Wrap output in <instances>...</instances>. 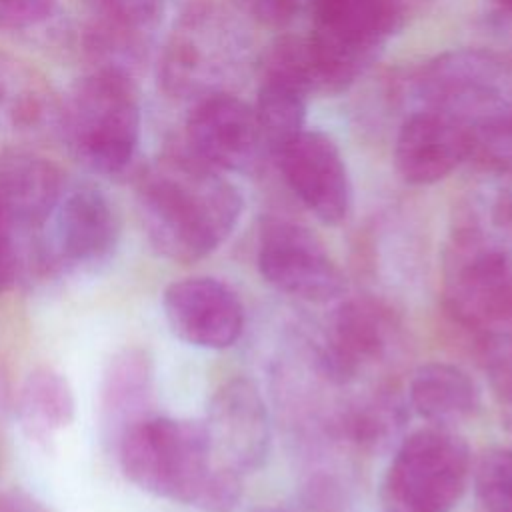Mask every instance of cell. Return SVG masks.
Wrapping results in <instances>:
<instances>
[{
	"instance_id": "cell-19",
	"label": "cell",
	"mask_w": 512,
	"mask_h": 512,
	"mask_svg": "<svg viewBox=\"0 0 512 512\" xmlns=\"http://www.w3.org/2000/svg\"><path fill=\"white\" fill-rule=\"evenodd\" d=\"M402 20L400 0H314V30L374 52Z\"/></svg>"
},
{
	"instance_id": "cell-9",
	"label": "cell",
	"mask_w": 512,
	"mask_h": 512,
	"mask_svg": "<svg viewBox=\"0 0 512 512\" xmlns=\"http://www.w3.org/2000/svg\"><path fill=\"white\" fill-rule=\"evenodd\" d=\"M186 140L194 158L220 172L254 170L266 148L256 114L224 92L196 104L188 118Z\"/></svg>"
},
{
	"instance_id": "cell-24",
	"label": "cell",
	"mask_w": 512,
	"mask_h": 512,
	"mask_svg": "<svg viewBox=\"0 0 512 512\" xmlns=\"http://www.w3.org/2000/svg\"><path fill=\"white\" fill-rule=\"evenodd\" d=\"M404 422V406L392 396L370 398L348 418V434L366 448L388 446Z\"/></svg>"
},
{
	"instance_id": "cell-29",
	"label": "cell",
	"mask_w": 512,
	"mask_h": 512,
	"mask_svg": "<svg viewBox=\"0 0 512 512\" xmlns=\"http://www.w3.org/2000/svg\"><path fill=\"white\" fill-rule=\"evenodd\" d=\"M14 232L0 220V294L10 286L16 274Z\"/></svg>"
},
{
	"instance_id": "cell-15",
	"label": "cell",
	"mask_w": 512,
	"mask_h": 512,
	"mask_svg": "<svg viewBox=\"0 0 512 512\" xmlns=\"http://www.w3.org/2000/svg\"><path fill=\"white\" fill-rule=\"evenodd\" d=\"M62 190V174L50 160L22 150L0 154V220L12 232L44 226Z\"/></svg>"
},
{
	"instance_id": "cell-7",
	"label": "cell",
	"mask_w": 512,
	"mask_h": 512,
	"mask_svg": "<svg viewBox=\"0 0 512 512\" xmlns=\"http://www.w3.org/2000/svg\"><path fill=\"white\" fill-rule=\"evenodd\" d=\"M256 262L272 288L306 302H330L346 290V278L320 238L290 220L262 224Z\"/></svg>"
},
{
	"instance_id": "cell-5",
	"label": "cell",
	"mask_w": 512,
	"mask_h": 512,
	"mask_svg": "<svg viewBox=\"0 0 512 512\" xmlns=\"http://www.w3.org/2000/svg\"><path fill=\"white\" fill-rule=\"evenodd\" d=\"M418 94L428 110L456 120L468 138L512 124V72L486 52L436 56L420 72Z\"/></svg>"
},
{
	"instance_id": "cell-10",
	"label": "cell",
	"mask_w": 512,
	"mask_h": 512,
	"mask_svg": "<svg viewBox=\"0 0 512 512\" xmlns=\"http://www.w3.org/2000/svg\"><path fill=\"white\" fill-rule=\"evenodd\" d=\"M162 308L170 330L198 348H230L244 332L240 298L216 278L192 276L172 282L164 290Z\"/></svg>"
},
{
	"instance_id": "cell-12",
	"label": "cell",
	"mask_w": 512,
	"mask_h": 512,
	"mask_svg": "<svg viewBox=\"0 0 512 512\" xmlns=\"http://www.w3.org/2000/svg\"><path fill=\"white\" fill-rule=\"evenodd\" d=\"M276 158L300 202L324 224H338L350 210V180L336 144L318 130H302Z\"/></svg>"
},
{
	"instance_id": "cell-21",
	"label": "cell",
	"mask_w": 512,
	"mask_h": 512,
	"mask_svg": "<svg viewBox=\"0 0 512 512\" xmlns=\"http://www.w3.org/2000/svg\"><path fill=\"white\" fill-rule=\"evenodd\" d=\"M44 78L30 66L0 56V122L12 130H36L56 114Z\"/></svg>"
},
{
	"instance_id": "cell-25",
	"label": "cell",
	"mask_w": 512,
	"mask_h": 512,
	"mask_svg": "<svg viewBox=\"0 0 512 512\" xmlns=\"http://www.w3.org/2000/svg\"><path fill=\"white\" fill-rule=\"evenodd\" d=\"M474 486L486 512H512V448L486 452L476 466Z\"/></svg>"
},
{
	"instance_id": "cell-20",
	"label": "cell",
	"mask_w": 512,
	"mask_h": 512,
	"mask_svg": "<svg viewBox=\"0 0 512 512\" xmlns=\"http://www.w3.org/2000/svg\"><path fill=\"white\" fill-rule=\"evenodd\" d=\"M18 416L32 440H50L74 418V394L68 380L52 368L32 370L18 394Z\"/></svg>"
},
{
	"instance_id": "cell-4",
	"label": "cell",
	"mask_w": 512,
	"mask_h": 512,
	"mask_svg": "<svg viewBox=\"0 0 512 512\" xmlns=\"http://www.w3.org/2000/svg\"><path fill=\"white\" fill-rule=\"evenodd\" d=\"M470 478V450L452 428L426 426L402 438L384 478V512H448Z\"/></svg>"
},
{
	"instance_id": "cell-22",
	"label": "cell",
	"mask_w": 512,
	"mask_h": 512,
	"mask_svg": "<svg viewBox=\"0 0 512 512\" xmlns=\"http://www.w3.org/2000/svg\"><path fill=\"white\" fill-rule=\"evenodd\" d=\"M96 20L94 44L122 56H134L136 40L164 12L166 0H82Z\"/></svg>"
},
{
	"instance_id": "cell-26",
	"label": "cell",
	"mask_w": 512,
	"mask_h": 512,
	"mask_svg": "<svg viewBox=\"0 0 512 512\" xmlns=\"http://www.w3.org/2000/svg\"><path fill=\"white\" fill-rule=\"evenodd\" d=\"M484 362L494 392L512 410V334H492L484 344Z\"/></svg>"
},
{
	"instance_id": "cell-30",
	"label": "cell",
	"mask_w": 512,
	"mask_h": 512,
	"mask_svg": "<svg viewBox=\"0 0 512 512\" xmlns=\"http://www.w3.org/2000/svg\"><path fill=\"white\" fill-rule=\"evenodd\" d=\"M0 512H50L40 500L22 490L0 492Z\"/></svg>"
},
{
	"instance_id": "cell-2",
	"label": "cell",
	"mask_w": 512,
	"mask_h": 512,
	"mask_svg": "<svg viewBox=\"0 0 512 512\" xmlns=\"http://www.w3.org/2000/svg\"><path fill=\"white\" fill-rule=\"evenodd\" d=\"M126 478L158 498L230 512L242 494V476L220 466L202 422L148 416L116 442Z\"/></svg>"
},
{
	"instance_id": "cell-18",
	"label": "cell",
	"mask_w": 512,
	"mask_h": 512,
	"mask_svg": "<svg viewBox=\"0 0 512 512\" xmlns=\"http://www.w3.org/2000/svg\"><path fill=\"white\" fill-rule=\"evenodd\" d=\"M152 398V364L136 348L124 350L108 364L102 382V426L116 444L136 422L148 418Z\"/></svg>"
},
{
	"instance_id": "cell-13",
	"label": "cell",
	"mask_w": 512,
	"mask_h": 512,
	"mask_svg": "<svg viewBox=\"0 0 512 512\" xmlns=\"http://www.w3.org/2000/svg\"><path fill=\"white\" fill-rule=\"evenodd\" d=\"M394 156L406 182L432 184L468 158V136L456 120L426 108L402 124Z\"/></svg>"
},
{
	"instance_id": "cell-23",
	"label": "cell",
	"mask_w": 512,
	"mask_h": 512,
	"mask_svg": "<svg viewBox=\"0 0 512 512\" xmlns=\"http://www.w3.org/2000/svg\"><path fill=\"white\" fill-rule=\"evenodd\" d=\"M306 94L286 82L262 78L256 102V122L266 150L274 156L286 148L304 126Z\"/></svg>"
},
{
	"instance_id": "cell-8",
	"label": "cell",
	"mask_w": 512,
	"mask_h": 512,
	"mask_svg": "<svg viewBox=\"0 0 512 512\" xmlns=\"http://www.w3.org/2000/svg\"><path fill=\"white\" fill-rule=\"evenodd\" d=\"M216 462L236 474L258 470L270 448V416L258 386L248 378L222 384L202 422Z\"/></svg>"
},
{
	"instance_id": "cell-32",
	"label": "cell",
	"mask_w": 512,
	"mask_h": 512,
	"mask_svg": "<svg viewBox=\"0 0 512 512\" xmlns=\"http://www.w3.org/2000/svg\"><path fill=\"white\" fill-rule=\"evenodd\" d=\"M2 396H4V380H2V374H0V402H2Z\"/></svg>"
},
{
	"instance_id": "cell-28",
	"label": "cell",
	"mask_w": 512,
	"mask_h": 512,
	"mask_svg": "<svg viewBox=\"0 0 512 512\" xmlns=\"http://www.w3.org/2000/svg\"><path fill=\"white\" fill-rule=\"evenodd\" d=\"M236 2L256 22L266 26H284L294 18L300 0H236Z\"/></svg>"
},
{
	"instance_id": "cell-16",
	"label": "cell",
	"mask_w": 512,
	"mask_h": 512,
	"mask_svg": "<svg viewBox=\"0 0 512 512\" xmlns=\"http://www.w3.org/2000/svg\"><path fill=\"white\" fill-rule=\"evenodd\" d=\"M218 14L190 10L174 30L162 58V82L172 94H192L210 84L218 74L224 54L222 38L216 36Z\"/></svg>"
},
{
	"instance_id": "cell-11",
	"label": "cell",
	"mask_w": 512,
	"mask_h": 512,
	"mask_svg": "<svg viewBox=\"0 0 512 512\" xmlns=\"http://www.w3.org/2000/svg\"><path fill=\"white\" fill-rule=\"evenodd\" d=\"M46 224L52 258L72 266L106 260L120 236L116 210L106 194L88 182L64 186Z\"/></svg>"
},
{
	"instance_id": "cell-17",
	"label": "cell",
	"mask_w": 512,
	"mask_h": 512,
	"mask_svg": "<svg viewBox=\"0 0 512 512\" xmlns=\"http://www.w3.org/2000/svg\"><path fill=\"white\" fill-rule=\"evenodd\" d=\"M408 402L430 426L452 428L474 416L480 408V392L462 368L446 362H428L412 374Z\"/></svg>"
},
{
	"instance_id": "cell-14",
	"label": "cell",
	"mask_w": 512,
	"mask_h": 512,
	"mask_svg": "<svg viewBox=\"0 0 512 512\" xmlns=\"http://www.w3.org/2000/svg\"><path fill=\"white\" fill-rule=\"evenodd\" d=\"M392 322L384 308L366 298L344 302L332 320L320 364L336 382L352 380L362 368L378 362L390 348Z\"/></svg>"
},
{
	"instance_id": "cell-1",
	"label": "cell",
	"mask_w": 512,
	"mask_h": 512,
	"mask_svg": "<svg viewBox=\"0 0 512 512\" xmlns=\"http://www.w3.org/2000/svg\"><path fill=\"white\" fill-rule=\"evenodd\" d=\"M138 208L154 250L172 262L192 264L232 234L242 196L220 170L186 150L150 166L138 186Z\"/></svg>"
},
{
	"instance_id": "cell-6",
	"label": "cell",
	"mask_w": 512,
	"mask_h": 512,
	"mask_svg": "<svg viewBox=\"0 0 512 512\" xmlns=\"http://www.w3.org/2000/svg\"><path fill=\"white\" fill-rule=\"evenodd\" d=\"M444 294L450 312L484 328L512 318V256L476 228L458 230L446 256Z\"/></svg>"
},
{
	"instance_id": "cell-31",
	"label": "cell",
	"mask_w": 512,
	"mask_h": 512,
	"mask_svg": "<svg viewBox=\"0 0 512 512\" xmlns=\"http://www.w3.org/2000/svg\"><path fill=\"white\" fill-rule=\"evenodd\" d=\"M502 10H506V12H510L512 14V0H494Z\"/></svg>"
},
{
	"instance_id": "cell-27",
	"label": "cell",
	"mask_w": 512,
	"mask_h": 512,
	"mask_svg": "<svg viewBox=\"0 0 512 512\" xmlns=\"http://www.w3.org/2000/svg\"><path fill=\"white\" fill-rule=\"evenodd\" d=\"M56 0H0V28L22 30L42 22Z\"/></svg>"
},
{
	"instance_id": "cell-3",
	"label": "cell",
	"mask_w": 512,
	"mask_h": 512,
	"mask_svg": "<svg viewBox=\"0 0 512 512\" xmlns=\"http://www.w3.org/2000/svg\"><path fill=\"white\" fill-rule=\"evenodd\" d=\"M72 156L100 174L124 170L140 142V106L124 72L98 70L82 78L58 110Z\"/></svg>"
}]
</instances>
